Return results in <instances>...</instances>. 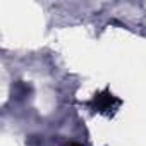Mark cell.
Returning <instances> with one entry per match:
<instances>
[{"label": "cell", "instance_id": "obj_1", "mask_svg": "<svg viewBox=\"0 0 146 146\" xmlns=\"http://www.w3.org/2000/svg\"><path fill=\"white\" fill-rule=\"evenodd\" d=\"M112 100H113V98H112V95H110V96H105V100H103V102L100 100V96H96V98H95V103H96V107H98L100 110H108V108H110V102H112Z\"/></svg>", "mask_w": 146, "mask_h": 146}]
</instances>
